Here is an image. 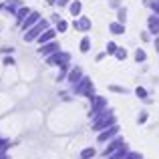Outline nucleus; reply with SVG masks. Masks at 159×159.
Here are the masks:
<instances>
[{
    "mask_svg": "<svg viewBox=\"0 0 159 159\" xmlns=\"http://www.w3.org/2000/svg\"><path fill=\"white\" fill-rule=\"evenodd\" d=\"M36 18H39V14H36V12H34V14H30V18H28L26 22H24V28L30 26V24H34V22H36Z\"/></svg>",
    "mask_w": 159,
    "mask_h": 159,
    "instance_id": "obj_1",
    "label": "nucleus"
},
{
    "mask_svg": "<svg viewBox=\"0 0 159 159\" xmlns=\"http://www.w3.org/2000/svg\"><path fill=\"white\" fill-rule=\"evenodd\" d=\"M52 34H54V32H52V30H48L44 36H40V43H44V40H51V39H52Z\"/></svg>",
    "mask_w": 159,
    "mask_h": 159,
    "instance_id": "obj_2",
    "label": "nucleus"
},
{
    "mask_svg": "<svg viewBox=\"0 0 159 159\" xmlns=\"http://www.w3.org/2000/svg\"><path fill=\"white\" fill-rule=\"evenodd\" d=\"M70 10H73V14H77V12L81 10V4H79V2H77V4H73V8H70Z\"/></svg>",
    "mask_w": 159,
    "mask_h": 159,
    "instance_id": "obj_3",
    "label": "nucleus"
},
{
    "mask_svg": "<svg viewBox=\"0 0 159 159\" xmlns=\"http://www.w3.org/2000/svg\"><path fill=\"white\" fill-rule=\"evenodd\" d=\"M113 30H115V32H123V26H119V24H113Z\"/></svg>",
    "mask_w": 159,
    "mask_h": 159,
    "instance_id": "obj_4",
    "label": "nucleus"
},
{
    "mask_svg": "<svg viewBox=\"0 0 159 159\" xmlns=\"http://www.w3.org/2000/svg\"><path fill=\"white\" fill-rule=\"evenodd\" d=\"M54 48H57V47H54V44H51V47H47V48H43V52H52V51H54Z\"/></svg>",
    "mask_w": 159,
    "mask_h": 159,
    "instance_id": "obj_5",
    "label": "nucleus"
},
{
    "mask_svg": "<svg viewBox=\"0 0 159 159\" xmlns=\"http://www.w3.org/2000/svg\"><path fill=\"white\" fill-rule=\"evenodd\" d=\"M125 14H127L125 10H119V20H125Z\"/></svg>",
    "mask_w": 159,
    "mask_h": 159,
    "instance_id": "obj_6",
    "label": "nucleus"
}]
</instances>
